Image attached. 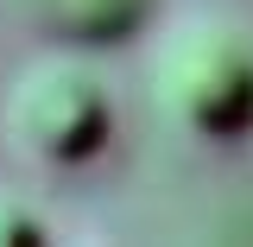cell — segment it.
<instances>
[{"label":"cell","instance_id":"7a4b0ae2","mask_svg":"<svg viewBox=\"0 0 253 247\" xmlns=\"http://www.w3.org/2000/svg\"><path fill=\"white\" fill-rule=\"evenodd\" d=\"M0 127H6V146L32 165H83L108 146L114 133V108H108V89L83 57L70 51H44L32 57L13 89L0 101Z\"/></svg>","mask_w":253,"mask_h":247},{"label":"cell","instance_id":"6da1fadb","mask_svg":"<svg viewBox=\"0 0 253 247\" xmlns=\"http://www.w3.org/2000/svg\"><path fill=\"white\" fill-rule=\"evenodd\" d=\"M152 101L196 140H241L253 127V38L228 19H184L152 57Z\"/></svg>","mask_w":253,"mask_h":247},{"label":"cell","instance_id":"3957f363","mask_svg":"<svg viewBox=\"0 0 253 247\" xmlns=\"http://www.w3.org/2000/svg\"><path fill=\"white\" fill-rule=\"evenodd\" d=\"M152 0H32V19L57 38L63 51H101L139 32Z\"/></svg>","mask_w":253,"mask_h":247},{"label":"cell","instance_id":"277c9868","mask_svg":"<svg viewBox=\"0 0 253 247\" xmlns=\"http://www.w3.org/2000/svg\"><path fill=\"white\" fill-rule=\"evenodd\" d=\"M32 241H44V222L32 216L19 197L0 190V247H32Z\"/></svg>","mask_w":253,"mask_h":247}]
</instances>
